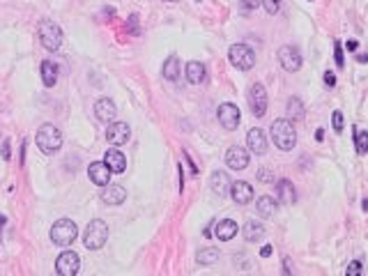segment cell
<instances>
[{"label":"cell","instance_id":"obj_29","mask_svg":"<svg viewBox=\"0 0 368 276\" xmlns=\"http://www.w3.org/2000/svg\"><path fill=\"white\" fill-rule=\"evenodd\" d=\"M354 141H357V152L366 154L368 152V131H357L354 129Z\"/></svg>","mask_w":368,"mask_h":276},{"label":"cell","instance_id":"obj_31","mask_svg":"<svg viewBox=\"0 0 368 276\" xmlns=\"http://www.w3.org/2000/svg\"><path fill=\"white\" fill-rule=\"evenodd\" d=\"M345 274H347V276H361V274H363V265L359 262V260H352L350 265H347Z\"/></svg>","mask_w":368,"mask_h":276},{"label":"cell","instance_id":"obj_35","mask_svg":"<svg viewBox=\"0 0 368 276\" xmlns=\"http://www.w3.org/2000/svg\"><path fill=\"white\" fill-rule=\"evenodd\" d=\"M127 26H129V30H131L134 35H138V17H136V14H131V17H129Z\"/></svg>","mask_w":368,"mask_h":276},{"label":"cell","instance_id":"obj_24","mask_svg":"<svg viewBox=\"0 0 368 276\" xmlns=\"http://www.w3.org/2000/svg\"><path fill=\"white\" fill-rule=\"evenodd\" d=\"M255 210H258V214L262 219L274 217V212H276V198H271V196H260L258 203H255Z\"/></svg>","mask_w":368,"mask_h":276},{"label":"cell","instance_id":"obj_44","mask_svg":"<svg viewBox=\"0 0 368 276\" xmlns=\"http://www.w3.org/2000/svg\"><path fill=\"white\" fill-rule=\"evenodd\" d=\"M3 226H5V219H3V217H0V228H3Z\"/></svg>","mask_w":368,"mask_h":276},{"label":"cell","instance_id":"obj_33","mask_svg":"<svg viewBox=\"0 0 368 276\" xmlns=\"http://www.w3.org/2000/svg\"><path fill=\"white\" fill-rule=\"evenodd\" d=\"M334 60H336V67H345V60H343V49L341 44L334 42Z\"/></svg>","mask_w":368,"mask_h":276},{"label":"cell","instance_id":"obj_30","mask_svg":"<svg viewBox=\"0 0 368 276\" xmlns=\"http://www.w3.org/2000/svg\"><path fill=\"white\" fill-rule=\"evenodd\" d=\"M331 125H334L336 134H341V131H343V127H345V120H343L341 111H334V113H331Z\"/></svg>","mask_w":368,"mask_h":276},{"label":"cell","instance_id":"obj_12","mask_svg":"<svg viewBox=\"0 0 368 276\" xmlns=\"http://www.w3.org/2000/svg\"><path fill=\"white\" fill-rule=\"evenodd\" d=\"M249 152L244 150L242 145H233V147H228L226 152V163L228 168H233V170H244V168L249 166Z\"/></svg>","mask_w":368,"mask_h":276},{"label":"cell","instance_id":"obj_19","mask_svg":"<svg viewBox=\"0 0 368 276\" xmlns=\"http://www.w3.org/2000/svg\"><path fill=\"white\" fill-rule=\"evenodd\" d=\"M246 143H249V150L253 152V154H265L267 152V136H265V131L258 129V127H253V129L249 131Z\"/></svg>","mask_w":368,"mask_h":276},{"label":"cell","instance_id":"obj_22","mask_svg":"<svg viewBox=\"0 0 368 276\" xmlns=\"http://www.w3.org/2000/svg\"><path fill=\"white\" fill-rule=\"evenodd\" d=\"M210 187L214 194L219 196H226L228 189H230V177H228L223 170H217V173H212V179H210Z\"/></svg>","mask_w":368,"mask_h":276},{"label":"cell","instance_id":"obj_21","mask_svg":"<svg viewBox=\"0 0 368 276\" xmlns=\"http://www.w3.org/2000/svg\"><path fill=\"white\" fill-rule=\"evenodd\" d=\"M237 233H239V226L233 221V219H221V221H217V237L221 239V242H230Z\"/></svg>","mask_w":368,"mask_h":276},{"label":"cell","instance_id":"obj_20","mask_svg":"<svg viewBox=\"0 0 368 276\" xmlns=\"http://www.w3.org/2000/svg\"><path fill=\"white\" fill-rule=\"evenodd\" d=\"M187 78H189V83H194V85H203L207 78L205 65L198 62V60H191L189 65H187Z\"/></svg>","mask_w":368,"mask_h":276},{"label":"cell","instance_id":"obj_9","mask_svg":"<svg viewBox=\"0 0 368 276\" xmlns=\"http://www.w3.org/2000/svg\"><path fill=\"white\" fill-rule=\"evenodd\" d=\"M217 118L223 129L228 131H235L239 127V122H242V113H239V109L235 104H221L217 109Z\"/></svg>","mask_w":368,"mask_h":276},{"label":"cell","instance_id":"obj_42","mask_svg":"<svg viewBox=\"0 0 368 276\" xmlns=\"http://www.w3.org/2000/svg\"><path fill=\"white\" fill-rule=\"evenodd\" d=\"M3 154H5V159H10V143L5 141V145H3Z\"/></svg>","mask_w":368,"mask_h":276},{"label":"cell","instance_id":"obj_15","mask_svg":"<svg viewBox=\"0 0 368 276\" xmlns=\"http://www.w3.org/2000/svg\"><path fill=\"white\" fill-rule=\"evenodd\" d=\"M87 175H90L92 184H97V187H106L111 182V168L104 161H92L87 168Z\"/></svg>","mask_w":368,"mask_h":276},{"label":"cell","instance_id":"obj_14","mask_svg":"<svg viewBox=\"0 0 368 276\" xmlns=\"http://www.w3.org/2000/svg\"><path fill=\"white\" fill-rule=\"evenodd\" d=\"M297 201V191H295V184L290 179H279L276 182V203L281 205H293Z\"/></svg>","mask_w":368,"mask_h":276},{"label":"cell","instance_id":"obj_45","mask_svg":"<svg viewBox=\"0 0 368 276\" xmlns=\"http://www.w3.org/2000/svg\"><path fill=\"white\" fill-rule=\"evenodd\" d=\"M168 3H175V0H168Z\"/></svg>","mask_w":368,"mask_h":276},{"label":"cell","instance_id":"obj_4","mask_svg":"<svg viewBox=\"0 0 368 276\" xmlns=\"http://www.w3.org/2000/svg\"><path fill=\"white\" fill-rule=\"evenodd\" d=\"M106 239H109V226H106L102 219L90 221L85 235H83V244H85V249H90V251L102 249L104 244H106Z\"/></svg>","mask_w":368,"mask_h":276},{"label":"cell","instance_id":"obj_34","mask_svg":"<svg viewBox=\"0 0 368 276\" xmlns=\"http://www.w3.org/2000/svg\"><path fill=\"white\" fill-rule=\"evenodd\" d=\"M258 179H260V182H274V177H271V170H267V168H260V170H258Z\"/></svg>","mask_w":368,"mask_h":276},{"label":"cell","instance_id":"obj_7","mask_svg":"<svg viewBox=\"0 0 368 276\" xmlns=\"http://www.w3.org/2000/svg\"><path fill=\"white\" fill-rule=\"evenodd\" d=\"M249 109L255 118H262L267 113V90L262 83H253L249 87Z\"/></svg>","mask_w":368,"mask_h":276},{"label":"cell","instance_id":"obj_43","mask_svg":"<svg viewBox=\"0 0 368 276\" xmlns=\"http://www.w3.org/2000/svg\"><path fill=\"white\" fill-rule=\"evenodd\" d=\"M325 138V129H318L315 131V141H322Z\"/></svg>","mask_w":368,"mask_h":276},{"label":"cell","instance_id":"obj_26","mask_svg":"<svg viewBox=\"0 0 368 276\" xmlns=\"http://www.w3.org/2000/svg\"><path fill=\"white\" fill-rule=\"evenodd\" d=\"M42 81L46 87H53L55 81H58V67L51 60H44L42 62Z\"/></svg>","mask_w":368,"mask_h":276},{"label":"cell","instance_id":"obj_2","mask_svg":"<svg viewBox=\"0 0 368 276\" xmlns=\"http://www.w3.org/2000/svg\"><path fill=\"white\" fill-rule=\"evenodd\" d=\"M37 147L44 154H55L62 147V131L55 125H42L37 129Z\"/></svg>","mask_w":368,"mask_h":276},{"label":"cell","instance_id":"obj_11","mask_svg":"<svg viewBox=\"0 0 368 276\" xmlns=\"http://www.w3.org/2000/svg\"><path fill=\"white\" fill-rule=\"evenodd\" d=\"M106 138H109V143L113 147H120V145H125V143H129V138H131L129 125H127V122H109Z\"/></svg>","mask_w":368,"mask_h":276},{"label":"cell","instance_id":"obj_36","mask_svg":"<svg viewBox=\"0 0 368 276\" xmlns=\"http://www.w3.org/2000/svg\"><path fill=\"white\" fill-rule=\"evenodd\" d=\"M325 85L327 87H334L336 85V76L331 71H325Z\"/></svg>","mask_w":368,"mask_h":276},{"label":"cell","instance_id":"obj_6","mask_svg":"<svg viewBox=\"0 0 368 276\" xmlns=\"http://www.w3.org/2000/svg\"><path fill=\"white\" fill-rule=\"evenodd\" d=\"M39 39H42V46L46 51H60V46H62V30L53 21H42Z\"/></svg>","mask_w":368,"mask_h":276},{"label":"cell","instance_id":"obj_38","mask_svg":"<svg viewBox=\"0 0 368 276\" xmlns=\"http://www.w3.org/2000/svg\"><path fill=\"white\" fill-rule=\"evenodd\" d=\"M345 49H347V51H350V53H354V51H357V49H359V42H357V39H350V42H347V44H345Z\"/></svg>","mask_w":368,"mask_h":276},{"label":"cell","instance_id":"obj_23","mask_svg":"<svg viewBox=\"0 0 368 276\" xmlns=\"http://www.w3.org/2000/svg\"><path fill=\"white\" fill-rule=\"evenodd\" d=\"M242 235H244V239H246V242L255 244V242H260V239L265 237V226H262V223H258V221H249L246 226H244Z\"/></svg>","mask_w":368,"mask_h":276},{"label":"cell","instance_id":"obj_41","mask_svg":"<svg viewBox=\"0 0 368 276\" xmlns=\"http://www.w3.org/2000/svg\"><path fill=\"white\" fill-rule=\"evenodd\" d=\"M283 267H286V269H283L286 274H293V267H290V260H288V258L283 260Z\"/></svg>","mask_w":368,"mask_h":276},{"label":"cell","instance_id":"obj_28","mask_svg":"<svg viewBox=\"0 0 368 276\" xmlns=\"http://www.w3.org/2000/svg\"><path fill=\"white\" fill-rule=\"evenodd\" d=\"M217 260H219V249H203L201 253L196 255L198 265H214Z\"/></svg>","mask_w":368,"mask_h":276},{"label":"cell","instance_id":"obj_13","mask_svg":"<svg viewBox=\"0 0 368 276\" xmlns=\"http://www.w3.org/2000/svg\"><path fill=\"white\" fill-rule=\"evenodd\" d=\"M228 194H230V198H233L237 205H246V203L253 201V189H251L249 182H242V179H237V182H230V189H228Z\"/></svg>","mask_w":368,"mask_h":276},{"label":"cell","instance_id":"obj_17","mask_svg":"<svg viewBox=\"0 0 368 276\" xmlns=\"http://www.w3.org/2000/svg\"><path fill=\"white\" fill-rule=\"evenodd\" d=\"M102 201L106 203V205H122V203L127 201V191L125 187H120V184H106L102 191Z\"/></svg>","mask_w":368,"mask_h":276},{"label":"cell","instance_id":"obj_32","mask_svg":"<svg viewBox=\"0 0 368 276\" xmlns=\"http://www.w3.org/2000/svg\"><path fill=\"white\" fill-rule=\"evenodd\" d=\"M262 5H265V10L269 12V14H276V12L281 10V0H260Z\"/></svg>","mask_w":368,"mask_h":276},{"label":"cell","instance_id":"obj_39","mask_svg":"<svg viewBox=\"0 0 368 276\" xmlns=\"http://www.w3.org/2000/svg\"><path fill=\"white\" fill-rule=\"evenodd\" d=\"M271 249H274L271 244H265V246L260 249V255H262V258H269V255H271Z\"/></svg>","mask_w":368,"mask_h":276},{"label":"cell","instance_id":"obj_18","mask_svg":"<svg viewBox=\"0 0 368 276\" xmlns=\"http://www.w3.org/2000/svg\"><path fill=\"white\" fill-rule=\"evenodd\" d=\"M95 115H97V120H102V122H113L115 115H118V109H115V104L111 102L109 97H102L97 104H95Z\"/></svg>","mask_w":368,"mask_h":276},{"label":"cell","instance_id":"obj_1","mask_svg":"<svg viewBox=\"0 0 368 276\" xmlns=\"http://www.w3.org/2000/svg\"><path fill=\"white\" fill-rule=\"evenodd\" d=\"M271 141L276 143V147L283 152H290L297 145V131H295L293 120H274L271 122Z\"/></svg>","mask_w":368,"mask_h":276},{"label":"cell","instance_id":"obj_40","mask_svg":"<svg viewBox=\"0 0 368 276\" xmlns=\"http://www.w3.org/2000/svg\"><path fill=\"white\" fill-rule=\"evenodd\" d=\"M177 170H179V191H184V168L177 166Z\"/></svg>","mask_w":368,"mask_h":276},{"label":"cell","instance_id":"obj_3","mask_svg":"<svg viewBox=\"0 0 368 276\" xmlns=\"http://www.w3.org/2000/svg\"><path fill=\"white\" fill-rule=\"evenodd\" d=\"M76 237H78V228L71 219H58L51 228V242L58 246H71Z\"/></svg>","mask_w":368,"mask_h":276},{"label":"cell","instance_id":"obj_37","mask_svg":"<svg viewBox=\"0 0 368 276\" xmlns=\"http://www.w3.org/2000/svg\"><path fill=\"white\" fill-rule=\"evenodd\" d=\"M244 7H249V10H258V5H262L260 0H242Z\"/></svg>","mask_w":368,"mask_h":276},{"label":"cell","instance_id":"obj_16","mask_svg":"<svg viewBox=\"0 0 368 276\" xmlns=\"http://www.w3.org/2000/svg\"><path fill=\"white\" fill-rule=\"evenodd\" d=\"M104 157H106V159H104V163L111 168V173L120 175V173H125V170H127V157L118 150V147H111Z\"/></svg>","mask_w":368,"mask_h":276},{"label":"cell","instance_id":"obj_27","mask_svg":"<svg viewBox=\"0 0 368 276\" xmlns=\"http://www.w3.org/2000/svg\"><path fill=\"white\" fill-rule=\"evenodd\" d=\"M288 120H304V104L299 102L297 97H293L288 102Z\"/></svg>","mask_w":368,"mask_h":276},{"label":"cell","instance_id":"obj_25","mask_svg":"<svg viewBox=\"0 0 368 276\" xmlns=\"http://www.w3.org/2000/svg\"><path fill=\"white\" fill-rule=\"evenodd\" d=\"M163 78L166 81H179V60L177 55H170V58L163 62Z\"/></svg>","mask_w":368,"mask_h":276},{"label":"cell","instance_id":"obj_8","mask_svg":"<svg viewBox=\"0 0 368 276\" xmlns=\"http://www.w3.org/2000/svg\"><path fill=\"white\" fill-rule=\"evenodd\" d=\"M78 269H81V258L74 251H65V253H60L58 260H55V271L60 276H76Z\"/></svg>","mask_w":368,"mask_h":276},{"label":"cell","instance_id":"obj_5","mask_svg":"<svg viewBox=\"0 0 368 276\" xmlns=\"http://www.w3.org/2000/svg\"><path fill=\"white\" fill-rule=\"evenodd\" d=\"M228 58H230V65L237 67L239 71H249L255 65V53L246 44H233L228 51Z\"/></svg>","mask_w":368,"mask_h":276},{"label":"cell","instance_id":"obj_10","mask_svg":"<svg viewBox=\"0 0 368 276\" xmlns=\"http://www.w3.org/2000/svg\"><path fill=\"white\" fill-rule=\"evenodd\" d=\"M279 62L286 71H299L302 69V53H299L297 46L293 44H286L279 49Z\"/></svg>","mask_w":368,"mask_h":276}]
</instances>
